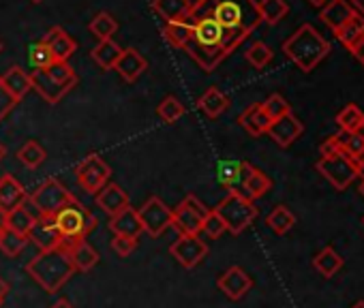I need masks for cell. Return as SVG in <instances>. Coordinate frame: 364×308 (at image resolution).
I'll return each instance as SVG.
<instances>
[{"label":"cell","instance_id":"52a82bcc","mask_svg":"<svg viewBox=\"0 0 364 308\" xmlns=\"http://www.w3.org/2000/svg\"><path fill=\"white\" fill-rule=\"evenodd\" d=\"M208 212V206H204L196 195H187L176 210H171V227H176L180 236H200Z\"/></svg>","mask_w":364,"mask_h":308},{"label":"cell","instance_id":"681fc988","mask_svg":"<svg viewBox=\"0 0 364 308\" xmlns=\"http://www.w3.org/2000/svg\"><path fill=\"white\" fill-rule=\"evenodd\" d=\"M16 103H18V101L9 94V90L3 86V82H0V120H3V118L16 107Z\"/></svg>","mask_w":364,"mask_h":308},{"label":"cell","instance_id":"d6a6232c","mask_svg":"<svg viewBox=\"0 0 364 308\" xmlns=\"http://www.w3.org/2000/svg\"><path fill=\"white\" fill-rule=\"evenodd\" d=\"M343 257L332 248V246H326L321 248L315 257H313V268L323 276V278H332L341 268H343Z\"/></svg>","mask_w":364,"mask_h":308},{"label":"cell","instance_id":"44dd1931","mask_svg":"<svg viewBox=\"0 0 364 308\" xmlns=\"http://www.w3.org/2000/svg\"><path fill=\"white\" fill-rule=\"evenodd\" d=\"M191 0H152V11L167 24V22H180L189 20L191 13Z\"/></svg>","mask_w":364,"mask_h":308},{"label":"cell","instance_id":"8fae6325","mask_svg":"<svg viewBox=\"0 0 364 308\" xmlns=\"http://www.w3.org/2000/svg\"><path fill=\"white\" fill-rule=\"evenodd\" d=\"M171 257L185 268H196L208 257V244L200 236H178L169 246Z\"/></svg>","mask_w":364,"mask_h":308},{"label":"cell","instance_id":"83f0119b","mask_svg":"<svg viewBox=\"0 0 364 308\" xmlns=\"http://www.w3.org/2000/svg\"><path fill=\"white\" fill-rule=\"evenodd\" d=\"M230 107V99L219 90V88H208L200 99H198V109L206 116V118H210V120H215V118H219L225 109Z\"/></svg>","mask_w":364,"mask_h":308},{"label":"cell","instance_id":"4dcf8cb0","mask_svg":"<svg viewBox=\"0 0 364 308\" xmlns=\"http://www.w3.org/2000/svg\"><path fill=\"white\" fill-rule=\"evenodd\" d=\"M120 54H122V48H120L114 39L99 41V43L92 48V52H90L92 60H95L103 71H112V69H114V65L118 62Z\"/></svg>","mask_w":364,"mask_h":308},{"label":"cell","instance_id":"6da1fadb","mask_svg":"<svg viewBox=\"0 0 364 308\" xmlns=\"http://www.w3.org/2000/svg\"><path fill=\"white\" fill-rule=\"evenodd\" d=\"M200 18L215 20L225 33L251 35L262 24L255 0H198L191 5L189 22Z\"/></svg>","mask_w":364,"mask_h":308},{"label":"cell","instance_id":"f546056e","mask_svg":"<svg viewBox=\"0 0 364 308\" xmlns=\"http://www.w3.org/2000/svg\"><path fill=\"white\" fill-rule=\"evenodd\" d=\"M69 257H71V263H73L75 272H90L99 263V253H97V248L92 244H88V240L71 246Z\"/></svg>","mask_w":364,"mask_h":308},{"label":"cell","instance_id":"d4e9b609","mask_svg":"<svg viewBox=\"0 0 364 308\" xmlns=\"http://www.w3.org/2000/svg\"><path fill=\"white\" fill-rule=\"evenodd\" d=\"M39 216H41V214L37 212V208H35V206L28 202V197H26L16 210L9 212V216H7V227L14 229V231H18V233H22V236H28L31 229H33V225L37 223Z\"/></svg>","mask_w":364,"mask_h":308},{"label":"cell","instance_id":"be15d7a7","mask_svg":"<svg viewBox=\"0 0 364 308\" xmlns=\"http://www.w3.org/2000/svg\"><path fill=\"white\" fill-rule=\"evenodd\" d=\"M31 3H35V5H39V3H43V0H31Z\"/></svg>","mask_w":364,"mask_h":308},{"label":"cell","instance_id":"c3c4849f","mask_svg":"<svg viewBox=\"0 0 364 308\" xmlns=\"http://www.w3.org/2000/svg\"><path fill=\"white\" fill-rule=\"evenodd\" d=\"M135 248H137V240H135V238L114 236V240H112V251H114L118 257H129Z\"/></svg>","mask_w":364,"mask_h":308},{"label":"cell","instance_id":"f35d334b","mask_svg":"<svg viewBox=\"0 0 364 308\" xmlns=\"http://www.w3.org/2000/svg\"><path fill=\"white\" fill-rule=\"evenodd\" d=\"M266 225L277 233V236H285L294 225H296V216L289 208L285 206H277L268 216H266Z\"/></svg>","mask_w":364,"mask_h":308},{"label":"cell","instance_id":"b9f144b4","mask_svg":"<svg viewBox=\"0 0 364 308\" xmlns=\"http://www.w3.org/2000/svg\"><path fill=\"white\" fill-rule=\"evenodd\" d=\"M54 82H58V84H63V86H69V88H73L75 84H77V75H75V71L71 69V65L69 62H65V60H54L48 69H43Z\"/></svg>","mask_w":364,"mask_h":308},{"label":"cell","instance_id":"6f0895ef","mask_svg":"<svg viewBox=\"0 0 364 308\" xmlns=\"http://www.w3.org/2000/svg\"><path fill=\"white\" fill-rule=\"evenodd\" d=\"M7 216H9V212L0 210V231H5V229H7Z\"/></svg>","mask_w":364,"mask_h":308},{"label":"cell","instance_id":"4fadbf2b","mask_svg":"<svg viewBox=\"0 0 364 308\" xmlns=\"http://www.w3.org/2000/svg\"><path fill=\"white\" fill-rule=\"evenodd\" d=\"M217 287L230 297V299H242L251 287H253V278L240 268V265H232L228 268L219 278H217Z\"/></svg>","mask_w":364,"mask_h":308},{"label":"cell","instance_id":"6125c7cd","mask_svg":"<svg viewBox=\"0 0 364 308\" xmlns=\"http://www.w3.org/2000/svg\"><path fill=\"white\" fill-rule=\"evenodd\" d=\"M360 193H362V197H364V180L360 182Z\"/></svg>","mask_w":364,"mask_h":308},{"label":"cell","instance_id":"816d5d0a","mask_svg":"<svg viewBox=\"0 0 364 308\" xmlns=\"http://www.w3.org/2000/svg\"><path fill=\"white\" fill-rule=\"evenodd\" d=\"M349 52H351V56H353L360 65H364V35L353 43V48H351Z\"/></svg>","mask_w":364,"mask_h":308},{"label":"cell","instance_id":"8d00e7d4","mask_svg":"<svg viewBox=\"0 0 364 308\" xmlns=\"http://www.w3.org/2000/svg\"><path fill=\"white\" fill-rule=\"evenodd\" d=\"M48 159V152L41 143L37 141H26L20 150H18V161L28 167V170H37L39 165H43V161Z\"/></svg>","mask_w":364,"mask_h":308},{"label":"cell","instance_id":"74e56055","mask_svg":"<svg viewBox=\"0 0 364 308\" xmlns=\"http://www.w3.org/2000/svg\"><path fill=\"white\" fill-rule=\"evenodd\" d=\"M28 242H31L28 236H22L9 227L5 231H0V253L5 257H18L20 253H24Z\"/></svg>","mask_w":364,"mask_h":308},{"label":"cell","instance_id":"03108f58","mask_svg":"<svg viewBox=\"0 0 364 308\" xmlns=\"http://www.w3.org/2000/svg\"><path fill=\"white\" fill-rule=\"evenodd\" d=\"M362 223H364V219H362Z\"/></svg>","mask_w":364,"mask_h":308},{"label":"cell","instance_id":"f5cc1de1","mask_svg":"<svg viewBox=\"0 0 364 308\" xmlns=\"http://www.w3.org/2000/svg\"><path fill=\"white\" fill-rule=\"evenodd\" d=\"M7 293H9V282H7V280H5L3 276H0V304L5 302Z\"/></svg>","mask_w":364,"mask_h":308},{"label":"cell","instance_id":"5bb4252c","mask_svg":"<svg viewBox=\"0 0 364 308\" xmlns=\"http://www.w3.org/2000/svg\"><path fill=\"white\" fill-rule=\"evenodd\" d=\"M302 133H304V124L294 114H287L279 120H272L270 128H268V135L281 148H289Z\"/></svg>","mask_w":364,"mask_h":308},{"label":"cell","instance_id":"7a4b0ae2","mask_svg":"<svg viewBox=\"0 0 364 308\" xmlns=\"http://www.w3.org/2000/svg\"><path fill=\"white\" fill-rule=\"evenodd\" d=\"M26 272L46 293H56L75 274V268L71 263L69 251L56 246V248L39 251L26 263Z\"/></svg>","mask_w":364,"mask_h":308},{"label":"cell","instance_id":"ab89813d","mask_svg":"<svg viewBox=\"0 0 364 308\" xmlns=\"http://www.w3.org/2000/svg\"><path fill=\"white\" fill-rule=\"evenodd\" d=\"M336 39L347 48V50H351L353 48V43L364 35V18L360 16V13H355L349 22H345L336 33Z\"/></svg>","mask_w":364,"mask_h":308},{"label":"cell","instance_id":"4316f807","mask_svg":"<svg viewBox=\"0 0 364 308\" xmlns=\"http://www.w3.org/2000/svg\"><path fill=\"white\" fill-rule=\"evenodd\" d=\"M0 82L9 90V94L20 103L31 90H33V82H31V73H26L22 67H11L5 75H0Z\"/></svg>","mask_w":364,"mask_h":308},{"label":"cell","instance_id":"603a6c76","mask_svg":"<svg viewBox=\"0 0 364 308\" xmlns=\"http://www.w3.org/2000/svg\"><path fill=\"white\" fill-rule=\"evenodd\" d=\"M353 16H355V11L351 9V5L347 3V0H330L328 5L321 7V13H319L321 22H323L332 33H336V31H338L345 22H349Z\"/></svg>","mask_w":364,"mask_h":308},{"label":"cell","instance_id":"e7e4bbea","mask_svg":"<svg viewBox=\"0 0 364 308\" xmlns=\"http://www.w3.org/2000/svg\"><path fill=\"white\" fill-rule=\"evenodd\" d=\"M0 52H3V43H0Z\"/></svg>","mask_w":364,"mask_h":308},{"label":"cell","instance_id":"e0dca14e","mask_svg":"<svg viewBox=\"0 0 364 308\" xmlns=\"http://www.w3.org/2000/svg\"><path fill=\"white\" fill-rule=\"evenodd\" d=\"M95 202H97V206H99L105 214H109V216H116L118 212H122L124 208L131 206V204H129V195H127L118 185H114V182H107V185L95 195Z\"/></svg>","mask_w":364,"mask_h":308},{"label":"cell","instance_id":"8992f818","mask_svg":"<svg viewBox=\"0 0 364 308\" xmlns=\"http://www.w3.org/2000/svg\"><path fill=\"white\" fill-rule=\"evenodd\" d=\"M75 195L56 178H48L43 180L31 195L28 202L37 208V212L41 216H54L65 204H69Z\"/></svg>","mask_w":364,"mask_h":308},{"label":"cell","instance_id":"91938a15","mask_svg":"<svg viewBox=\"0 0 364 308\" xmlns=\"http://www.w3.org/2000/svg\"><path fill=\"white\" fill-rule=\"evenodd\" d=\"M5 154H7V148H5L3 143H0V161H3V159H5Z\"/></svg>","mask_w":364,"mask_h":308},{"label":"cell","instance_id":"9a60e30c","mask_svg":"<svg viewBox=\"0 0 364 308\" xmlns=\"http://www.w3.org/2000/svg\"><path fill=\"white\" fill-rule=\"evenodd\" d=\"M28 240L33 244L39 246V251H48V248H56L60 246V233L56 229L54 216H39L37 223L33 225Z\"/></svg>","mask_w":364,"mask_h":308},{"label":"cell","instance_id":"836d02e7","mask_svg":"<svg viewBox=\"0 0 364 308\" xmlns=\"http://www.w3.org/2000/svg\"><path fill=\"white\" fill-rule=\"evenodd\" d=\"M163 39L171 48H185L187 41L191 39V22L189 20H180V22H167L163 24Z\"/></svg>","mask_w":364,"mask_h":308},{"label":"cell","instance_id":"7bdbcfd3","mask_svg":"<svg viewBox=\"0 0 364 308\" xmlns=\"http://www.w3.org/2000/svg\"><path fill=\"white\" fill-rule=\"evenodd\" d=\"M185 105H182L176 97H165L161 103H159V107H156V114L161 116V120L163 122H167V124H173L176 120H180L182 116H185Z\"/></svg>","mask_w":364,"mask_h":308},{"label":"cell","instance_id":"bcb514c9","mask_svg":"<svg viewBox=\"0 0 364 308\" xmlns=\"http://www.w3.org/2000/svg\"><path fill=\"white\" fill-rule=\"evenodd\" d=\"M31 65L35 67V71H41V69H48L52 62H54V54L50 52V48L43 43V41H39V43H35L33 48H31Z\"/></svg>","mask_w":364,"mask_h":308},{"label":"cell","instance_id":"9f6ffc18","mask_svg":"<svg viewBox=\"0 0 364 308\" xmlns=\"http://www.w3.org/2000/svg\"><path fill=\"white\" fill-rule=\"evenodd\" d=\"M355 172H358V178L364 180V157L355 161Z\"/></svg>","mask_w":364,"mask_h":308},{"label":"cell","instance_id":"ffe728a7","mask_svg":"<svg viewBox=\"0 0 364 308\" xmlns=\"http://www.w3.org/2000/svg\"><path fill=\"white\" fill-rule=\"evenodd\" d=\"M26 189L11 174L0 176V210L11 212L26 199Z\"/></svg>","mask_w":364,"mask_h":308},{"label":"cell","instance_id":"2e32d148","mask_svg":"<svg viewBox=\"0 0 364 308\" xmlns=\"http://www.w3.org/2000/svg\"><path fill=\"white\" fill-rule=\"evenodd\" d=\"M148 69V60L135 50V48H127V50H122V54H120V58H118V62L114 65V71L124 79V82H135L144 71Z\"/></svg>","mask_w":364,"mask_h":308},{"label":"cell","instance_id":"3957f363","mask_svg":"<svg viewBox=\"0 0 364 308\" xmlns=\"http://www.w3.org/2000/svg\"><path fill=\"white\" fill-rule=\"evenodd\" d=\"M283 54L304 73H311L328 54L330 43L311 24H302L289 39L283 41Z\"/></svg>","mask_w":364,"mask_h":308},{"label":"cell","instance_id":"277c9868","mask_svg":"<svg viewBox=\"0 0 364 308\" xmlns=\"http://www.w3.org/2000/svg\"><path fill=\"white\" fill-rule=\"evenodd\" d=\"M54 223L60 233V246L69 251L90 236V231L97 227V216L73 197L54 214Z\"/></svg>","mask_w":364,"mask_h":308},{"label":"cell","instance_id":"7c38bea8","mask_svg":"<svg viewBox=\"0 0 364 308\" xmlns=\"http://www.w3.org/2000/svg\"><path fill=\"white\" fill-rule=\"evenodd\" d=\"M223 28L215 22V20H210V18H200V20H193L191 22V43H196V45H200V48H204V50H221V52H225L223 50Z\"/></svg>","mask_w":364,"mask_h":308},{"label":"cell","instance_id":"60d3db41","mask_svg":"<svg viewBox=\"0 0 364 308\" xmlns=\"http://www.w3.org/2000/svg\"><path fill=\"white\" fill-rule=\"evenodd\" d=\"M90 33L99 39V41H107L116 35L118 31V22L109 16V13H97L92 18V22L88 24Z\"/></svg>","mask_w":364,"mask_h":308},{"label":"cell","instance_id":"ac0fdd59","mask_svg":"<svg viewBox=\"0 0 364 308\" xmlns=\"http://www.w3.org/2000/svg\"><path fill=\"white\" fill-rule=\"evenodd\" d=\"M43 43L50 48V52L54 54V60H65L69 62V58L75 54L77 50V43L71 39V35H67L65 28L60 26H54L48 31V35L43 37Z\"/></svg>","mask_w":364,"mask_h":308},{"label":"cell","instance_id":"f1b7e54d","mask_svg":"<svg viewBox=\"0 0 364 308\" xmlns=\"http://www.w3.org/2000/svg\"><path fill=\"white\" fill-rule=\"evenodd\" d=\"M338 150L345 154L349 161H358L364 157V133H347V131H338L336 135H332Z\"/></svg>","mask_w":364,"mask_h":308},{"label":"cell","instance_id":"d590c367","mask_svg":"<svg viewBox=\"0 0 364 308\" xmlns=\"http://www.w3.org/2000/svg\"><path fill=\"white\" fill-rule=\"evenodd\" d=\"M336 124L341 126V131H347V133H362L364 128V111L349 103L345 105L338 114H336Z\"/></svg>","mask_w":364,"mask_h":308},{"label":"cell","instance_id":"cb8c5ba5","mask_svg":"<svg viewBox=\"0 0 364 308\" xmlns=\"http://www.w3.org/2000/svg\"><path fill=\"white\" fill-rule=\"evenodd\" d=\"M31 82H33V90H37L50 105H56V103L71 90L69 86H63V84L54 82L43 69L31 73Z\"/></svg>","mask_w":364,"mask_h":308},{"label":"cell","instance_id":"d6986e66","mask_svg":"<svg viewBox=\"0 0 364 308\" xmlns=\"http://www.w3.org/2000/svg\"><path fill=\"white\" fill-rule=\"evenodd\" d=\"M251 167L253 165L247 163V161H223L219 165V172H217L219 182L223 187H228L230 191H240L247 176H249V172H251Z\"/></svg>","mask_w":364,"mask_h":308},{"label":"cell","instance_id":"f6af8a7d","mask_svg":"<svg viewBox=\"0 0 364 308\" xmlns=\"http://www.w3.org/2000/svg\"><path fill=\"white\" fill-rule=\"evenodd\" d=\"M262 109L266 111V116H268L270 120H279V118L291 114L289 103H287L285 97H281V94H270V97L262 103Z\"/></svg>","mask_w":364,"mask_h":308},{"label":"cell","instance_id":"ba28073f","mask_svg":"<svg viewBox=\"0 0 364 308\" xmlns=\"http://www.w3.org/2000/svg\"><path fill=\"white\" fill-rule=\"evenodd\" d=\"M315 167H317V172H319L336 191L349 189V185L358 178L355 163L349 161L343 152H336V154H332V157L319 159Z\"/></svg>","mask_w":364,"mask_h":308},{"label":"cell","instance_id":"f907efd6","mask_svg":"<svg viewBox=\"0 0 364 308\" xmlns=\"http://www.w3.org/2000/svg\"><path fill=\"white\" fill-rule=\"evenodd\" d=\"M336 152H341V150H338V145H336L334 137H328V139L319 145V154H321L319 159H323V157H332V154H336Z\"/></svg>","mask_w":364,"mask_h":308},{"label":"cell","instance_id":"30bf717a","mask_svg":"<svg viewBox=\"0 0 364 308\" xmlns=\"http://www.w3.org/2000/svg\"><path fill=\"white\" fill-rule=\"evenodd\" d=\"M137 216H139L141 229L152 238H159L161 233H165V229L171 227V208L161 197H154V195L141 204V208L137 210Z\"/></svg>","mask_w":364,"mask_h":308},{"label":"cell","instance_id":"7402d4cb","mask_svg":"<svg viewBox=\"0 0 364 308\" xmlns=\"http://www.w3.org/2000/svg\"><path fill=\"white\" fill-rule=\"evenodd\" d=\"M270 118L266 116V111L262 109V103H251L240 116H238V124L251 135V137H259L264 133H268L270 128Z\"/></svg>","mask_w":364,"mask_h":308},{"label":"cell","instance_id":"7dc6e473","mask_svg":"<svg viewBox=\"0 0 364 308\" xmlns=\"http://www.w3.org/2000/svg\"><path fill=\"white\" fill-rule=\"evenodd\" d=\"M225 231H228V227H225L223 219H221L215 210H210V212H208V216L204 219L202 233H204V236H208L210 240H217V238H221Z\"/></svg>","mask_w":364,"mask_h":308},{"label":"cell","instance_id":"680465c9","mask_svg":"<svg viewBox=\"0 0 364 308\" xmlns=\"http://www.w3.org/2000/svg\"><path fill=\"white\" fill-rule=\"evenodd\" d=\"M309 3H311L313 7H319V9H321L323 5H328V3H330V0H309Z\"/></svg>","mask_w":364,"mask_h":308},{"label":"cell","instance_id":"ee69618b","mask_svg":"<svg viewBox=\"0 0 364 308\" xmlns=\"http://www.w3.org/2000/svg\"><path fill=\"white\" fill-rule=\"evenodd\" d=\"M272 50L264 43V41H255L247 52H245V58L249 60V65L251 67H255V69H264V67H268L270 65V60H272Z\"/></svg>","mask_w":364,"mask_h":308},{"label":"cell","instance_id":"94428289","mask_svg":"<svg viewBox=\"0 0 364 308\" xmlns=\"http://www.w3.org/2000/svg\"><path fill=\"white\" fill-rule=\"evenodd\" d=\"M351 308H364V299H358Z\"/></svg>","mask_w":364,"mask_h":308},{"label":"cell","instance_id":"11a10c76","mask_svg":"<svg viewBox=\"0 0 364 308\" xmlns=\"http://www.w3.org/2000/svg\"><path fill=\"white\" fill-rule=\"evenodd\" d=\"M50 308H75L69 299H65V297H60V299H56Z\"/></svg>","mask_w":364,"mask_h":308},{"label":"cell","instance_id":"db71d44e","mask_svg":"<svg viewBox=\"0 0 364 308\" xmlns=\"http://www.w3.org/2000/svg\"><path fill=\"white\" fill-rule=\"evenodd\" d=\"M347 3L351 5V9L360 16H364V0H347Z\"/></svg>","mask_w":364,"mask_h":308},{"label":"cell","instance_id":"e575fe53","mask_svg":"<svg viewBox=\"0 0 364 308\" xmlns=\"http://www.w3.org/2000/svg\"><path fill=\"white\" fill-rule=\"evenodd\" d=\"M257 11L262 22H266L268 26H277L289 13V5L285 0H257Z\"/></svg>","mask_w":364,"mask_h":308},{"label":"cell","instance_id":"484cf974","mask_svg":"<svg viewBox=\"0 0 364 308\" xmlns=\"http://www.w3.org/2000/svg\"><path fill=\"white\" fill-rule=\"evenodd\" d=\"M109 229L114 231V236H127V238H135V240L144 231L137 210H133L131 206L124 208L122 212H118L116 216H109Z\"/></svg>","mask_w":364,"mask_h":308},{"label":"cell","instance_id":"9c48e42d","mask_svg":"<svg viewBox=\"0 0 364 308\" xmlns=\"http://www.w3.org/2000/svg\"><path fill=\"white\" fill-rule=\"evenodd\" d=\"M109 176H112V170L99 154H88V157L80 161L75 167V178L80 187L90 195H97L107 185Z\"/></svg>","mask_w":364,"mask_h":308},{"label":"cell","instance_id":"1f68e13d","mask_svg":"<svg viewBox=\"0 0 364 308\" xmlns=\"http://www.w3.org/2000/svg\"><path fill=\"white\" fill-rule=\"evenodd\" d=\"M270 189H272V180L264 172H259L257 167H251V172H249V176H247V180H245V185L240 189V193L245 197H249L251 202H255V199L264 197Z\"/></svg>","mask_w":364,"mask_h":308},{"label":"cell","instance_id":"5b68a950","mask_svg":"<svg viewBox=\"0 0 364 308\" xmlns=\"http://www.w3.org/2000/svg\"><path fill=\"white\" fill-rule=\"evenodd\" d=\"M215 212L223 219L228 231L234 236H240L257 219V206L249 197H245L240 191H230L219 202Z\"/></svg>","mask_w":364,"mask_h":308}]
</instances>
